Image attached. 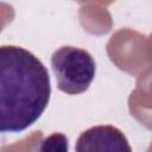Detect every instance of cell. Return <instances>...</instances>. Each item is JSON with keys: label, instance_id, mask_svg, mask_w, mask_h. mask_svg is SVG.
Here are the masks:
<instances>
[{"label": "cell", "instance_id": "obj_1", "mask_svg": "<svg viewBox=\"0 0 152 152\" xmlns=\"http://www.w3.org/2000/svg\"><path fill=\"white\" fill-rule=\"evenodd\" d=\"M51 96L46 66L28 50L0 46V134L20 133L36 124Z\"/></svg>", "mask_w": 152, "mask_h": 152}, {"label": "cell", "instance_id": "obj_2", "mask_svg": "<svg viewBox=\"0 0 152 152\" xmlns=\"http://www.w3.org/2000/svg\"><path fill=\"white\" fill-rule=\"evenodd\" d=\"M51 68L57 88L68 95H78L88 90L96 72L93 56L71 45L61 46L52 53Z\"/></svg>", "mask_w": 152, "mask_h": 152}, {"label": "cell", "instance_id": "obj_3", "mask_svg": "<svg viewBox=\"0 0 152 152\" xmlns=\"http://www.w3.org/2000/svg\"><path fill=\"white\" fill-rule=\"evenodd\" d=\"M77 152H132L126 135L110 125L94 126L83 131L76 140Z\"/></svg>", "mask_w": 152, "mask_h": 152}, {"label": "cell", "instance_id": "obj_4", "mask_svg": "<svg viewBox=\"0 0 152 152\" xmlns=\"http://www.w3.org/2000/svg\"><path fill=\"white\" fill-rule=\"evenodd\" d=\"M39 151H61L65 152L69 150V144H68V138L63 133H53L45 138L43 141H40L39 146L37 147Z\"/></svg>", "mask_w": 152, "mask_h": 152}]
</instances>
